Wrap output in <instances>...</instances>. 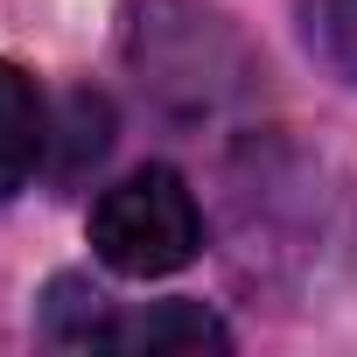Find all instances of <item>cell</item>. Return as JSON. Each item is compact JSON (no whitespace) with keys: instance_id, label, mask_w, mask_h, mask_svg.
<instances>
[{"instance_id":"obj_1","label":"cell","mask_w":357,"mask_h":357,"mask_svg":"<svg viewBox=\"0 0 357 357\" xmlns=\"http://www.w3.org/2000/svg\"><path fill=\"white\" fill-rule=\"evenodd\" d=\"M91 252L126 280H161L204 252V211L175 168H133L91 204Z\"/></svg>"},{"instance_id":"obj_2","label":"cell","mask_w":357,"mask_h":357,"mask_svg":"<svg viewBox=\"0 0 357 357\" xmlns=\"http://www.w3.org/2000/svg\"><path fill=\"white\" fill-rule=\"evenodd\" d=\"M105 350H147V357H168V350H231V329L204 301H154L140 315H119Z\"/></svg>"},{"instance_id":"obj_3","label":"cell","mask_w":357,"mask_h":357,"mask_svg":"<svg viewBox=\"0 0 357 357\" xmlns=\"http://www.w3.org/2000/svg\"><path fill=\"white\" fill-rule=\"evenodd\" d=\"M43 91L22 63L0 56V204H8L43 161Z\"/></svg>"},{"instance_id":"obj_4","label":"cell","mask_w":357,"mask_h":357,"mask_svg":"<svg viewBox=\"0 0 357 357\" xmlns=\"http://www.w3.org/2000/svg\"><path fill=\"white\" fill-rule=\"evenodd\" d=\"M112 308H105V294L91 287V280H50V301H43V336L50 343H70V350H105L112 343Z\"/></svg>"},{"instance_id":"obj_5","label":"cell","mask_w":357,"mask_h":357,"mask_svg":"<svg viewBox=\"0 0 357 357\" xmlns=\"http://www.w3.org/2000/svg\"><path fill=\"white\" fill-rule=\"evenodd\" d=\"M301 43L329 77L357 84V0H301Z\"/></svg>"}]
</instances>
